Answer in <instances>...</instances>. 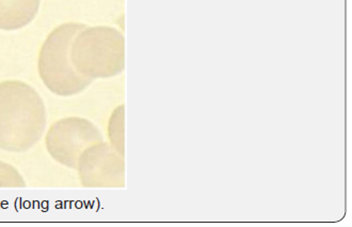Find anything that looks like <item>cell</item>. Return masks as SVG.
<instances>
[{
  "instance_id": "cell-5",
  "label": "cell",
  "mask_w": 352,
  "mask_h": 227,
  "mask_svg": "<svg viewBox=\"0 0 352 227\" xmlns=\"http://www.w3.org/2000/svg\"><path fill=\"white\" fill-rule=\"evenodd\" d=\"M76 170L84 187H124V156L105 141L85 149Z\"/></svg>"
},
{
  "instance_id": "cell-2",
  "label": "cell",
  "mask_w": 352,
  "mask_h": 227,
  "mask_svg": "<svg viewBox=\"0 0 352 227\" xmlns=\"http://www.w3.org/2000/svg\"><path fill=\"white\" fill-rule=\"evenodd\" d=\"M71 59L76 71L91 80L115 77L125 67L123 34L112 27H86L72 44Z\"/></svg>"
},
{
  "instance_id": "cell-4",
  "label": "cell",
  "mask_w": 352,
  "mask_h": 227,
  "mask_svg": "<svg viewBox=\"0 0 352 227\" xmlns=\"http://www.w3.org/2000/svg\"><path fill=\"white\" fill-rule=\"evenodd\" d=\"M104 141L92 122L82 118H65L50 126L45 137L48 154L69 169H76L79 157L91 145Z\"/></svg>"
},
{
  "instance_id": "cell-1",
  "label": "cell",
  "mask_w": 352,
  "mask_h": 227,
  "mask_svg": "<svg viewBox=\"0 0 352 227\" xmlns=\"http://www.w3.org/2000/svg\"><path fill=\"white\" fill-rule=\"evenodd\" d=\"M47 116L38 93L23 81L0 83V149L24 153L45 133Z\"/></svg>"
},
{
  "instance_id": "cell-3",
  "label": "cell",
  "mask_w": 352,
  "mask_h": 227,
  "mask_svg": "<svg viewBox=\"0 0 352 227\" xmlns=\"http://www.w3.org/2000/svg\"><path fill=\"white\" fill-rule=\"evenodd\" d=\"M86 25L67 23L50 32L38 55V74L50 92L73 96L88 88L93 80L80 75L71 59L72 44Z\"/></svg>"
},
{
  "instance_id": "cell-8",
  "label": "cell",
  "mask_w": 352,
  "mask_h": 227,
  "mask_svg": "<svg viewBox=\"0 0 352 227\" xmlns=\"http://www.w3.org/2000/svg\"><path fill=\"white\" fill-rule=\"evenodd\" d=\"M26 187L23 176L11 164L0 161V188Z\"/></svg>"
},
{
  "instance_id": "cell-6",
  "label": "cell",
  "mask_w": 352,
  "mask_h": 227,
  "mask_svg": "<svg viewBox=\"0 0 352 227\" xmlns=\"http://www.w3.org/2000/svg\"><path fill=\"white\" fill-rule=\"evenodd\" d=\"M41 0H0V29L17 30L34 21Z\"/></svg>"
},
{
  "instance_id": "cell-7",
  "label": "cell",
  "mask_w": 352,
  "mask_h": 227,
  "mask_svg": "<svg viewBox=\"0 0 352 227\" xmlns=\"http://www.w3.org/2000/svg\"><path fill=\"white\" fill-rule=\"evenodd\" d=\"M108 137L111 145L118 153L124 156V106L118 107L110 116L108 124Z\"/></svg>"
}]
</instances>
